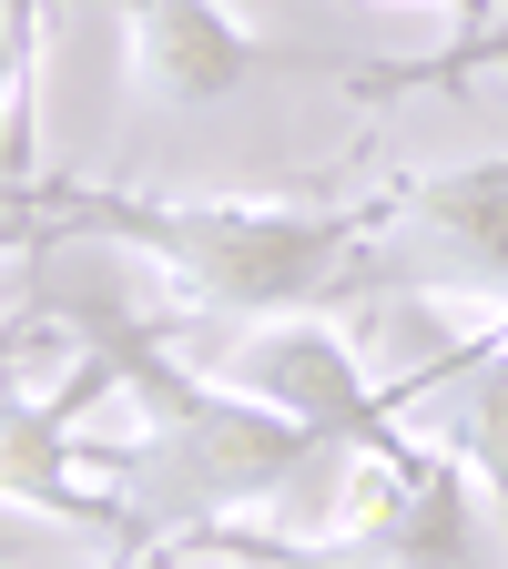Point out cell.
<instances>
[{"label": "cell", "instance_id": "obj_3", "mask_svg": "<svg viewBox=\"0 0 508 569\" xmlns=\"http://www.w3.org/2000/svg\"><path fill=\"white\" fill-rule=\"evenodd\" d=\"M112 387H122L112 336H102L51 397H31V387L0 377V498H11V509H41V519H71V529H102V539H142L132 498H122V488H92V458L71 448L82 407L112 397Z\"/></svg>", "mask_w": 508, "mask_h": 569}, {"label": "cell", "instance_id": "obj_2", "mask_svg": "<svg viewBox=\"0 0 508 569\" xmlns=\"http://www.w3.org/2000/svg\"><path fill=\"white\" fill-rule=\"evenodd\" d=\"M102 336H112V326H102ZM112 367H122V397L142 407V438L112 448V458H92V468L132 498V519L163 509L183 539L225 529L235 509L285 498V478H326V468L346 458V438H316L306 417L245 397L235 377H193L183 356L163 346V326L112 336ZM142 539H153V519H142Z\"/></svg>", "mask_w": 508, "mask_h": 569}, {"label": "cell", "instance_id": "obj_1", "mask_svg": "<svg viewBox=\"0 0 508 569\" xmlns=\"http://www.w3.org/2000/svg\"><path fill=\"white\" fill-rule=\"evenodd\" d=\"M51 234L132 244L173 274V296L203 316H316L356 284H377V234L397 183L367 203H285V193H102L31 173Z\"/></svg>", "mask_w": 508, "mask_h": 569}, {"label": "cell", "instance_id": "obj_4", "mask_svg": "<svg viewBox=\"0 0 508 569\" xmlns=\"http://www.w3.org/2000/svg\"><path fill=\"white\" fill-rule=\"evenodd\" d=\"M377 284H458V296L508 306V153L407 173L377 234Z\"/></svg>", "mask_w": 508, "mask_h": 569}, {"label": "cell", "instance_id": "obj_8", "mask_svg": "<svg viewBox=\"0 0 508 569\" xmlns=\"http://www.w3.org/2000/svg\"><path fill=\"white\" fill-rule=\"evenodd\" d=\"M397 11H448V0H397Z\"/></svg>", "mask_w": 508, "mask_h": 569}, {"label": "cell", "instance_id": "obj_5", "mask_svg": "<svg viewBox=\"0 0 508 569\" xmlns=\"http://www.w3.org/2000/svg\"><path fill=\"white\" fill-rule=\"evenodd\" d=\"M31 112H41V0H0V183H31Z\"/></svg>", "mask_w": 508, "mask_h": 569}, {"label": "cell", "instance_id": "obj_6", "mask_svg": "<svg viewBox=\"0 0 508 569\" xmlns=\"http://www.w3.org/2000/svg\"><path fill=\"white\" fill-rule=\"evenodd\" d=\"M448 458L478 478V498H488V509H498V529H508V336L478 356L468 407H458V427H448Z\"/></svg>", "mask_w": 508, "mask_h": 569}, {"label": "cell", "instance_id": "obj_7", "mask_svg": "<svg viewBox=\"0 0 508 569\" xmlns=\"http://www.w3.org/2000/svg\"><path fill=\"white\" fill-rule=\"evenodd\" d=\"M31 326H41V316H21V326H0V367H11V356L31 346Z\"/></svg>", "mask_w": 508, "mask_h": 569}]
</instances>
